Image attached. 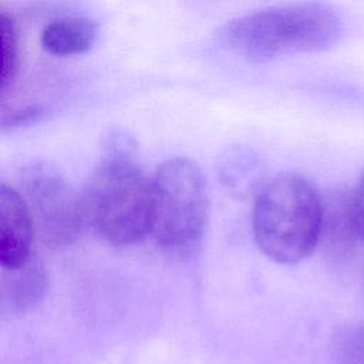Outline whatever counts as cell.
I'll return each instance as SVG.
<instances>
[{
	"mask_svg": "<svg viewBox=\"0 0 364 364\" xmlns=\"http://www.w3.org/2000/svg\"><path fill=\"white\" fill-rule=\"evenodd\" d=\"M152 183L124 136L109 139L82 195L87 223L105 242L128 246L149 233Z\"/></svg>",
	"mask_w": 364,
	"mask_h": 364,
	"instance_id": "6da1fadb",
	"label": "cell"
},
{
	"mask_svg": "<svg viewBox=\"0 0 364 364\" xmlns=\"http://www.w3.org/2000/svg\"><path fill=\"white\" fill-rule=\"evenodd\" d=\"M323 198L301 175L283 173L266 182L253 205V236L270 260L294 264L320 245Z\"/></svg>",
	"mask_w": 364,
	"mask_h": 364,
	"instance_id": "7a4b0ae2",
	"label": "cell"
},
{
	"mask_svg": "<svg viewBox=\"0 0 364 364\" xmlns=\"http://www.w3.org/2000/svg\"><path fill=\"white\" fill-rule=\"evenodd\" d=\"M340 20L327 4L300 1L264 9L230 21L223 40L237 54L267 60L321 51L340 36Z\"/></svg>",
	"mask_w": 364,
	"mask_h": 364,
	"instance_id": "3957f363",
	"label": "cell"
},
{
	"mask_svg": "<svg viewBox=\"0 0 364 364\" xmlns=\"http://www.w3.org/2000/svg\"><path fill=\"white\" fill-rule=\"evenodd\" d=\"M151 183L149 235L172 256L191 255L200 245L209 212L200 169L189 159L172 158L158 166Z\"/></svg>",
	"mask_w": 364,
	"mask_h": 364,
	"instance_id": "277c9868",
	"label": "cell"
},
{
	"mask_svg": "<svg viewBox=\"0 0 364 364\" xmlns=\"http://www.w3.org/2000/svg\"><path fill=\"white\" fill-rule=\"evenodd\" d=\"M16 189L30 213L37 239L48 249H64L81 235L85 220L82 196L47 165H28Z\"/></svg>",
	"mask_w": 364,
	"mask_h": 364,
	"instance_id": "5b68a950",
	"label": "cell"
},
{
	"mask_svg": "<svg viewBox=\"0 0 364 364\" xmlns=\"http://www.w3.org/2000/svg\"><path fill=\"white\" fill-rule=\"evenodd\" d=\"M48 277L43 260L31 255L17 266H1L0 311L3 318L33 310L47 291Z\"/></svg>",
	"mask_w": 364,
	"mask_h": 364,
	"instance_id": "8992f818",
	"label": "cell"
},
{
	"mask_svg": "<svg viewBox=\"0 0 364 364\" xmlns=\"http://www.w3.org/2000/svg\"><path fill=\"white\" fill-rule=\"evenodd\" d=\"M36 236L27 206L14 186H0V264L17 266L31 255Z\"/></svg>",
	"mask_w": 364,
	"mask_h": 364,
	"instance_id": "52a82bcc",
	"label": "cell"
},
{
	"mask_svg": "<svg viewBox=\"0 0 364 364\" xmlns=\"http://www.w3.org/2000/svg\"><path fill=\"white\" fill-rule=\"evenodd\" d=\"M358 239L354 215L353 192L336 189L323 198V225L320 245L333 259H344L351 255Z\"/></svg>",
	"mask_w": 364,
	"mask_h": 364,
	"instance_id": "ba28073f",
	"label": "cell"
},
{
	"mask_svg": "<svg viewBox=\"0 0 364 364\" xmlns=\"http://www.w3.org/2000/svg\"><path fill=\"white\" fill-rule=\"evenodd\" d=\"M97 24L85 17L64 16L51 20L41 33V47L55 57L87 53L95 43Z\"/></svg>",
	"mask_w": 364,
	"mask_h": 364,
	"instance_id": "9c48e42d",
	"label": "cell"
},
{
	"mask_svg": "<svg viewBox=\"0 0 364 364\" xmlns=\"http://www.w3.org/2000/svg\"><path fill=\"white\" fill-rule=\"evenodd\" d=\"M18 38L13 20L1 14V91L3 94L13 85L18 74Z\"/></svg>",
	"mask_w": 364,
	"mask_h": 364,
	"instance_id": "30bf717a",
	"label": "cell"
},
{
	"mask_svg": "<svg viewBox=\"0 0 364 364\" xmlns=\"http://www.w3.org/2000/svg\"><path fill=\"white\" fill-rule=\"evenodd\" d=\"M338 364H364V324L353 327L343 337L337 351Z\"/></svg>",
	"mask_w": 364,
	"mask_h": 364,
	"instance_id": "8fae6325",
	"label": "cell"
},
{
	"mask_svg": "<svg viewBox=\"0 0 364 364\" xmlns=\"http://www.w3.org/2000/svg\"><path fill=\"white\" fill-rule=\"evenodd\" d=\"M353 215L358 239L364 242V173L353 192Z\"/></svg>",
	"mask_w": 364,
	"mask_h": 364,
	"instance_id": "7c38bea8",
	"label": "cell"
}]
</instances>
